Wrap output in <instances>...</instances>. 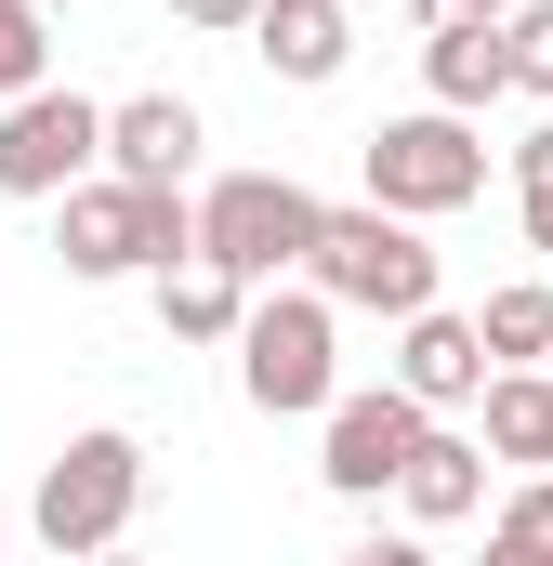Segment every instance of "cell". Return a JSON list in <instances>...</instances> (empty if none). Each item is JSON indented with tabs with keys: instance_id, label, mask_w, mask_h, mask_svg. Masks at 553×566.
<instances>
[{
	"instance_id": "15",
	"label": "cell",
	"mask_w": 553,
	"mask_h": 566,
	"mask_svg": "<svg viewBox=\"0 0 553 566\" xmlns=\"http://www.w3.org/2000/svg\"><path fill=\"white\" fill-rule=\"evenodd\" d=\"M488 448L553 474V382H541V369H488Z\"/></svg>"
},
{
	"instance_id": "9",
	"label": "cell",
	"mask_w": 553,
	"mask_h": 566,
	"mask_svg": "<svg viewBox=\"0 0 553 566\" xmlns=\"http://www.w3.org/2000/svg\"><path fill=\"white\" fill-rule=\"evenodd\" d=\"M396 396H409V409H461V396H488V343H474V316H448V303L396 316Z\"/></svg>"
},
{
	"instance_id": "14",
	"label": "cell",
	"mask_w": 553,
	"mask_h": 566,
	"mask_svg": "<svg viewBox=\"0 0 553 566\" xmlns=\"http://www.w3.org/2000/svg\"><path fill=\"white\" fill-rule=\"evenodd\" d=\"M238 316H251V290L225 277V264H171L158 277V329L171 343H238Z\"/></svg>"
},
{
	"instance_id": "24",
	"label": "cell",
	"mask_w": 553,
	"mask_h": 566,
	"mask_svg": "<svg viewBox=\"0 0 553 566\" xmlns=\"http://www.w3.org/2000/svg\"><path fill=\"white\" fill-rule=\"evenodd\" d=\"M343 566H435L421 541H369V554H343Z\"/></svg>"
},
{
	"instance_id": "11",
	"label": "cell",
	"mask_w": 553,
	"mask_h": 566,
	"mask_svg": "<svg viewBox=\"0 0 553 566\" xmlns=\"http://www.w3.org/2000/svg\"><path fill=\"white\" fill-rule=\"evenodd\" d=\"M251 40H264V66L290 80V93H330L343 53H356V13H343V0H264Z\"/></svg>"
},
{
	"instance_id": "26",
	"label": "cell",
	"mask_w": 553,
	"mask_h": 566,
	"mask_svg": "<svg viewBox=\"0 0 553 566\" xmlns=\"http://www.w3.org/2000/svg\"><path fill=\"white\" fill-rule=\"evenodd\" d=\"M80 566H145V554H80Z\"/></svg>"
},
{
	"instance_id": "5",
	"label": "cell",
	"mask_w": 553,
	"mask_h": 566,
	"mask_svg": "<svg viewBox=\"0 0 553 566\" xmlns=\"http://www.w3.org/2000/svg\"><path fill=\"white\" fill-rule=\"evenodd\" d=\"M356 171H369V211H396V224H435V211L488 198V145H474V119H448V106L383 119V133L356 145Z\"/></svg>"
},
{
	"instance_id": "23",
	"label": "cell",
	"mask_w": 553,
	"mask_h": 566,
	"mask_svg": "<svg viewBox=\"0 0 553 566\" xmlns=\"http://www.w3.org/2000/svg\"><path fill=\"white\" fill-rule=\"evenodd\" d=\"M514 514H528V527L553 541V474H528V488H514Z\"/></svg>"
},
{
	"instance_id": "25",
	"label": "cell",
	"mask_w": 553,
	"mask_h": 566,
	"mask_svg": "<svg viewBox=\"0 0 553 566\" xmlns=\"http://www.w3.org/2000/svg\"><path fill=\"white\" fill-rule=\"evenodd\" d=\"M435 13H474V27H501V13H514V0H435Z\"/></svg>"
},
{
	"instance_id": "10",
	"label": "cell",
	"mask_w": 553,
	"mask_h": 566,
	"mask_svg": "<svg viewBox=\"0 0 553 566\" xmlns=\"http://www.w3.org/2000/svg\"><path fill=\"white\" fill-rule=\"evenodd\" d=\"M185 171H198V106L185 93L106 106V185H185Z\"/></svg>"
},
{
	"instance_id": "12",
	"label": "cell",
	"mask_w": 553,
	"mask_h": 566,
	"mask_svg": "<svg viewBox=\"0 0 553 566\" xmlns=\"http://www.w3.org/2000/svg\"><path fill=\"white\" fill-rule=\"evenodd\" d=\"M396 501H409V527H461V514H488V448H461V434H421L409 474H396Z\"/></svg>"
},
{
	"instance_id": "20",
	"label": "cell",
	"mask_w": 553,
	"mask_h": 566,
	"mask_svg": "<svg viewBox=\"0 0 553 566\" xmlns=\"http://www.w3.org/2000/svg\"><path fill=\"white\" fill-rule=\"evenodd\" d=\"M171 13H185V27H251L264 0H171Z\"/></svg>"
},
{
	"instance_id": "7",
	"label": "cell",
	"mask_w": 553,
	"mask_h": 566,
	"mask_svg": "<svg viewBox=\"0 0 553 566\" xmlns=\"http://www.w3.org/2000/svg\"><path fill=\"white\" fill-rule=\"evenodd\" d=\"M93 171H106V106H93V93L40 80V93L0 106V198H66V185H93Z\"/></svg>"
},
{
	"instance_id": "1",
	"label": "cell",
	"mask_w": 553,
	"mask_h": 566,
	"mask_svg": "<svg viewBox=\"0 0 553 566\" xmlns=\"http://www.w3.org/2000/svg\"><path fill=\"white\" fill-rule=\"evenodd\" d=\"M53 251H66V277H171V264H198V198L93 171L53 198Z\"/></svg>"
},
{
	"instance_id": "17",
	"label": "cell",
	"mask_w": 553,
	"mask_h": 566,
	"mask_svg": "<svg viewBox=\"0 0 553 566\" xmlns=\"http://www.w3.org/2000/svg\"><path fill=\"white\" fill-rule=\"evenodd\" d=\"M501 80L553 106V0H514V13H501Z\"/></svg>"
},
{
	"instance_id": "16",
	"label": "cell",
	"mask_w": 553,
	"mask_h": 566,
	"mask_svg": "<svg viewBox=\"0 0 553 566\" xmlns=\"http://www.w3.org/2000/svg\"><path fill=\"white\" fill-rule=\"evenodd\" d=\"M474 343H488V369H541V343H553V290H541V277L488 290V316H474Z\"/></svg>"
},
{
	"instance_id": "22",
	"label": "cell",
	"mask_w": 553,
	"mask_h": 566,
	"mask_svg": "<svg viewBox=\"0 0 553 566\" xmlns=\"http://www.w3.org/2000/svg\"><path fill=\"white\" fill-rule=\"evenodd\" d=\"M514 185H553V119H541L528 145H514Z\"/></svg>"
},
{
	"instance_id": "2",
	"label": "cell",
	"mask_w": 553,
	"mask_h": 566,
	"mask_svg": "<svg viewBox=\"0 0 553 566\" xmlns=\"http://www.w3.org/2000/svg\"><path fill=\"white\" fill-rule=\"evenodd\" d=\"M303 277H316V303L343 316H421L435 303V251H421V224H396V211H316V251H303Z\"/></svg>"
},
{
	"instance_id": "3",
	"label": "cell",
	"mask_w": 553,
	"mask_h": 566,
	"mask_svg": "<svg viewBox=\"0 0 553 566\" xmlns=\"http://www.w3.org/2000/svg\"><path fill=\"white\" fill-rule=\"evenodd\" d=\"M238 382H251L264 422H316V409L343 396V356H330V303H316V290H251V316H238Z\"/></svg>"
},
{
	"instance_id": "13",
	"label": "cell",
	"mask_w": 553,
	"mask_h": 566,
	"mask_svg": "<svg viewBox=\"0 0 553 566\" xmlns=\"http://www.w3.org/2000/svg\"><path fill=\"white\" fill-rule=\"evenodd\" d=\"M421 80H435V106H448V119H474L488 93H514V80H501V27H474V13H435V40H421Z\"/></svg>"
},
{
	"instance_id": "4",
	"label": "cell",
	"mask_w": 553,
	"mask_h": 566,
	"mask_svg": "<svg viewBox=\"0 0 553 566\" xmlns=\"http://www.w3.org/2000/svg\"><path fill=\"white\" fill-rule=\"evenodd\" d=\"M316 211H330V198H303L290 171H225V185L198 198V264H225L238 290H276L316 251Z\"/></svg>"
},
{
	"instance_id": "6",
	"label": "cell",
	"mask_w": 553,
	"mask_h": 566,
	"mask_svg": "<svg viewBox=\"0 0 553 566\" xmlns=\"http://www.w3.org/2000/svg\"><path fill=\"white\" fill-rule=\"evenodd\" d=\"M133 501H145V448H133V434H66V448L40 461V501H27V527H40L53 554L80 566V554H119Z\"/></svg>"
},
{
	"instance_id": "19",
	"label": "cell",
	"mask_w": 553,
	"mask_h": 566,
	"mask_svg": "<svg viewBox=\"0 0 553 566\" xmlns=\"http://www.w3.org/2000/svg\"><path fill=\"white\" fill-rule=\"evenodd\" d=\"M474 566H553V541L528 527V514H501V527H488V554H474Z\"/></svg>"
},
{
	"instance_id": "27",
	"label": "cell",
	"mask_w": 553,
	"mask_h": 566,
	"mask_svg": "<svg viewBox=\"0 0 553 566\" xmlns=\"http://www.w3.org/2000/svg\"><path fill=\"white\" fill-rule=\"evenodd\" d=\"M541 382H553V343H541Z\"/></svg>"
},
{
	"instance_id": "18",
	"label": "cell",
	"mask_w": 553,
	"mask_h": 566,
	"mask_svg": "<svg viewBox=\"0 0 553 566\" xmlns=\"http://www.w3.org/2000/svg\"><path fill=\"white\" fill-rule=\"evenodd\" d=\"M40 80H53V27H40V0H0V106Z\"/></svg>"
},
{
	"instance_id": "8",
	"label": "cell",
	"mask_w": 553,
	"mask_h": 566,
	"mask_svg": "<svg viewBox=\"0 0 553 566\" xmlns=\"http://www.w3.org/2000/svg\"><path fill=\"white\" fill-rule=\"evenodd\" d=\"M316 422H330V448H316V474H330L343 501H383V488L409 474V448L435 434V409H409V396L383 382V396H330Z\"/></svg>"
},
{
	"instance_id": "21",
	"label": "cell",
	"mask_w": 553,
	"mask_h": 566,
	"mask_svg": "<svg viewBox=\"0 0 553 566\" xmlns=\"http://www.w3.org/2000/svg\"><path fill=\"white\" fill-rule=\"evenodd\" d=\"M514 198H528V251L553 264V185H514Z\"/></svg>"
}]
</instances>
